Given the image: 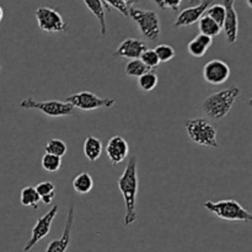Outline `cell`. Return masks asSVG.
<instances>
[{"mask_svg":"<svg viewBox=\"0 0 252 252\" xmlns=\"http://www.w3.org/2000/svg\"><path fill=\"white\" fill-rule=\"evenodd\" d=\"M138 160L135 155H132L128 160L125 171L118 179V189L123 196L126 207L125 225L129 226L137 220V211H135V202L138 193Z\"/></svg>","mask_w":252,"mask_h":252,"instance_id":"6da1fadb","label":"cell"},{"mask_svg":"<svg viewBox=\"0 0 252 252\" xmlns=\"http://www.w3.org/2000/svg\"><path fill=\"white\" fill-rule=\"evenodd\" d=\"M240 96L238 86H230L209 95L203 101V111L212 120H221L229 115L231 107Z\"/></svg>","mask_w":252,"mask_h":252,"instance_id":"7a4b0ae2","label":"cell"},{"mask_svg":"<svg viewBox=\"0 0 252 252\" xmlns=\"http://www.w3.org/2000/svg\"><path fill=\"white\" fill-rule=\"evenodd\" d=\"M185 128L189 134V139L196 144L207 148H218V139H217V128L206 118H192L187 120L185 123Z\"/></svg>","mask_w":252,"mask_h":252,"instance_id":"3957f363","label":"cell"},{"mask_svg":"<svg viewBox=\"0 0 252 252\" xmlns=\"http://www.w3.org/2000/svg\"><path fill=\"white\" fill-rule=\"evenodd\" d=\"M204 208L218 218L230 221H251L252 214L246 211L235 199H221V201L204 202Z\"/></svg>","mask_w":252,"mask_h":252,"instance_id":"277c9868","label":"cell"},{"mask_svg":"<svg viewBox=\"0 0 252 252\" xmlns=\"http://www.w3.org/2000/svg\"><path fill=\"white\" fill-rule=\"evenodd\" d=\"M128 17L133 20L139 27L140 32L148 39L155 41L161 34V26H160L159 15L154 10H144L139 7H129Z\"/></svg>","mask_w":252,"mask_h":252,"instance_id":"5b68a950","label":"cell"},{"mask_svg":"<svg viewBox=\"0 0 252 252\" xmlns=\"http://www.w3.org/2000/svg\"><path fill=\"white\" fill-rule=\"evenodd\" d=\"M19 107L22 110H37L48 117H66L73 115L75 110L70 103L65 101H36L32 97L24 98L19 103Z\"/></svg>","mask_w":252,"mask_h":252,"instance_id":"8992f818","label":"cell"},{"mask_svg":"<svg viewBox=\"0 0 252 252\" xmlns=\"http://www.w3.org/2000/svg\"><path fill=\"white\" fill-rule=\"evenodd\" d=\"M65 102H69L74 108L83 111H94L98 108H112L116 106L115 98L100 97L90 91H80L73 94L65 98Z\"/></svg>","mask_w":252,"mask_h":252,"instance_id":"52a82bcc","label":"cell"},{"mask_svg":"<svg viewBox=\"0 0 252 252\" xmlns=\"http://www.w3.org/2000/svg\"><path fill=\"white\" fill-rule=\"evenodd\" d=\"M37 25L47 33H61L68 30V24L57 10L48 6H39L34 12Z\"/></svg>","mask_w":252,"mask_h":252,"instance_id":"ba28073f","label":"cell"},{"mask_svg":"<svg viewBox=\"0 0 252 252\" xmlns=\"http://www.w3.org/2000/svg\"><path fill=\"white\" fill-rule=\"evenodd\" d=\"M59 211V206H54L53 208L49 209V212H47L44 216H42L38 220L36 221L34 224L33 229H32L31 233V238L30 240L27 241L26 245L24 248V252H29L31 251L39 241L42 240L43 238H46L47 235L49 234L52 228V224H53V220L56 219V216L58 214Z\"/></svg>","mask_w":252,"mask_h":252,"instance_id":"9c48e42d","label":"cell"},{"mask_svg":"<svg viewBox=\"0 0 252 252\" xmlns=\"http://www.w3.org/2000/svg\"><path fill=\"white\" fill-rule=\"evenodd\" d=\"M230 76V68L225 62L220 59H213L208 62L203 68V79L212 85L224 84Z\"/></svg>","mask_w":252,"mask_h":252,"instance_id":"30bf717a","label":"cell"},{"mask_svg":"<svg viewBox=\"0 0 252 252\" xmlns=\"http://www.w3.org/2000/svg\"><path fill=\"white\" fill-rule=\"evenodd\" d=\"M223 6L225 9V19L223 24L224 33L228 43L234 44L238 39L239 33V19L235 10V0H223Z\"/></svg>","mask_w":252,"mask_h":252,"instance_id":"8fae6325","label":"cell"},{"mask_svg":"<svg viewBox=\"0 0 252 252\" xmlns=\"http://www.w3.org/2000/svg\"><path fill=\"white\" fill-rule=\"evenodd\" d=\"M212 4H213L212 0H202V1L199 2V4H197L196 6H191L182 10L179 14V16L176 17L174 27L175 29H180V27L191 26V25L198 22L199 19L206 14L207 9H208Z\"/></svg>","mask_w":252,"mask_h":252,"instance_id":"7c38bea8","label":"cell"},{"mask_svg":"<svg viewBox=\"0 0 252 252\" xmlns=\"http://www.w3.org/2000/svg\"><path fill=\"white\" fill-rule=\"evenodd\" d=\"M74 219H75V207H74V204H71L69 207L68 216H66L65 224H64L63 234H62V236L59 239L51 241L44 252H66L69 245H70L71 229H73Z\"/></svg>","mask_w":252,"mask_h":252,"instance_id":"4fadbf2b","label":"cell"},{"mask_svg":"<svg viewBox=\"0 0 252 252\" xmlns=\"http://www.w3.org/2000/svg\"><path fill=\"white\" fill-rule=\"evenodd\" d=\"M147 49V44L139 38H126L120 43L117 49L113 53L116 58H126L133 61L139 59L143 52Z\"/></svg>","mask_w":252,"mask_h":252,"instance_id":"5bb4252c","label":"cell"},{"mask_svg":"<svg viewBox=\"0 0 252 252\" xmlns=\"http://www.w3.org/2000/svg\"><path fill=\"white\" fill-rule=\"evenodd\" d=\"M129 152V145L127 140L121 135H115L108 140L106 145V154L112 165H118L127 158Z\"/></svg>","mask_w":252,"mask_h":252,"instance_id":"9a60e30c","label":"cell"},{"mask_svg":"<svg viewBox=\"0 0 252 252\" xmlns=\"http://www.w3.org/2000/svg\"><path fill=\"white\" fill-rule=\"evenodd\" d=\"M85 6L91 11V14L97 19L100 25L101 36L107 34V24H106V11H111L110 7L105 5L102 0H83Z\"/></svg>","mask_w":252,"mask_h":252,"instance_id":"2e32d148","label":"cell"},{"mask_svg":"<svg viewBox=\"0 0 252 252\" xmlns=\"http://www.w3.org/2000/svg\"><path fill=\"white\" fill-rule=\"evenodd\" d=\"M212 44H213V38L206 36V34L199 33L187 44V51L192 57L201 58V57L206 56L207 51H208Z\"/></svg>","mask_w":252,"mask_h":252,"instance_id":"e0dca14e","label":"cell"},{"mask_svg":"<svg viewBox=\"0 0 252 252\" xmlns=\"http://www.w3.org/2000/svg\"><path fill=\"white\" fill-rule=\"evenodd\" d=\"M102 143L98 138L94 137V135H89L86 137L85 142H84V154H85L86 159L91 162H95L100 159L101 154H102Z\"/></svg>","mask_w":252,"mask_h":252,"instance_id":"ac0fdd59","label":"cell"},{"mask_svg":"<svg viewBox=\"0 0 252 252\" xmlns=\"http://www.w3.org/2000/svg\"><path fill=\"white\" fill-rule=\"evenodd\" d=\"M198 30L199 33L206 34V36L213 38V37L218 36L223 29L214 20H212L211 17L207 16V15H203L198 21Z\"/></svg>","mask_w":252,"mask_h":252,"instance_id":"d6986e66","label":"cell"},{"mask_svg":"<svg viewBox=\"0 0 252 252\" xmlns=\"http://www.w3.org/2000/svg\"><path fill=\"white\" fill-rule=\"evenodd\" d=\"M73 189L76 193L86 194L94 189V180L89 172H81L73 180Z\"/></svg>","mask_w":252,"mask_h":252,"instance_id":"ffe728a7","label":"cell"},{"mask_svg":"<svg viewBox=\"0 0 252 252\" xmlns=\"http://www.w3.org/2000/svg\"><path fill=\"white\" fill-rule=\"evenodd\" d=\"M20 202L25 207L38 209V203L41 202V198H39L38 193L33 186H27L22 189L21 194H20Z\"/></svg>","mask_w":252,"mask_h":252,"instance_id":"44dd1931","label":"cell"},{"mask_svg":"<svg viewBox=\"0 0 252 252\" xmlns=\"http://www.w3.org/2000/svg\"><path fill=\"white\" fill-rule=\"evenodd\" d=\"M34 189H36L37 193H38L39 198H41V202H43L44 204H51L53 202L54 194H56V186H54L53 182H39Z\"/></svg>","mask_w":252,"mask_h":252,"instance_id":"7402d4cb","label":"cell"},{"mask_svg":"<svg viewBox=\"0 0 252 252\" xmlns=\"http://www.w3.org/2000/svg\"><path fill=\"white\" fill-rule=\"evenodd\" d=\"M158 83H159V78H158L157 73L154 70H149L147 73L143 74L142 76L138 78V86L144 93H150L157 88Z\"/></svg>","mask_w":252,"mask_h":252,"instance_id":"603a6c76","label":"cell"},{"mask_svg":"<svg viewBox=\"0 0 252 252\" xmlns=\"http://www.w3.org/2000/svg\"><path fill=\"white\" fill-rule=\"evenodd\" d=\"M44 150H46L47 154L56 155V157L62 158L68 152V148H66V144L62 139H49L47 142L46 147H44Z\"/></svg>","mask_w":252,"mask_h":252,"instance_id":"cb8c5ba5","label":"cell"},{"mask_svg":"<svg viewBox=\"0 0 252 252\" xmlns=\"http://www.w3.org/2000/svg\"><path fill=\"white\" fill-rule=\"evenodd\" d=\"M125 71L127 76H130V78H139L144 73L149 71V69L143 64V62L140 59H133V61L128 62Z\"/></svg>","mask_w":252,"mask_h":252,"instance_id":"d4e9b609","label":"cell"},{"mask_svg":"<svg viewBox=\"0 0 252 252\" xmlns=\"http://www.w3.org/2000/svg\"><path fill=\"white\" fill-rule=\"evenodd\" d=\"M41 165L43 167V170H46L47 172H57L59 171V169L62 166V158L44 153L41 160Z\"/></svg>","mask_w":252,"mask_h":252,"instance_id":"484cf974","label":"cell"},{"mask_svg":"<svg viewBox=\"0 0 252 252\" xmlns=\"http://www.w3.org/2000/svg\"><path fill=\"white\" fill-rule=\"evenodd\" d=\"M206 15L211 17L212 20H214V21L223 29L224 19H225V9H224L223 4H212L211 6L207 9Z\"/></svg>","mask_w":252,"mask_h":252,"instance_id":"4316f807","label":"cell"},{"mask_svg":"<svg viewBox=\"0 0 252 252\" xmlns=\"http://www.w3.org/2000/svg\"><path fill=\"white\" fill-rule=\"evenodd\" d=\"M155 53H157L158 58H159L160 63H166L170 62L175 56H176V51L174 49V47L169 46V44H159L157 48L154 49Z\"/></svg>","mask_w":252,"mask_h":252,"instance_id":"83f0119b","label":"cell"},{"mask_svg":"<svg viewBox=\"0 0 252 252\" xmlns=\"http://www.w3.org/2000/svg\"><path fill=\"white\" fill-rule=\"evenodd\" d=\"M139 59L143 62V64H144V65L147 66L149 70H154V69L158 68L160 64L159 58H158V56H157V53H155L154 49L147 48L144 52H143Z\"/></svg>","mask_w":252,"mask_h":252,"instance_id":"f1b7e54d","label":"cell"},{"mask_svg":"<svg viewBox=\"0 0 252 252\" xmlns=\"http://www.w3.org/2000/svg\"><path fill=\"white\" fill-rule=\"evenodd\" d=\"M105 2V5L110 9H116L117 11H120L121 14L125 15L126 17H128V10L129 7L125 4L123 0H102Z\"/></svg>","mask_w":252,"mask_h":252,"instance_id":"f546056e","label":"cell"},{"mask_svg":"<svg viewBox=\"0 0 252 252\" xmlns=\"http://www.w3.org/2000/svg\"><path fill=\"white\" fill-rule=\"evenodd\" d=\"M165 9H171L174 11H179L182 4V0H162Z\"/></svg>","mask_w":252,"mask_h":252,"instance_id":"4dcf8cb0","label":"cell"},{"mask_svg":"<svg viewBox=\"0 0 252 252\" xmlns=\"http://www.w3.org/2000/svg\"><path fill=\"white\" fill-rule=\"evenodd\" d=\"M125 1V4L127 5L128 7H133V5H135L137 2H139V0H123Z\"/></svg>","mask_w":252,"mask_h":252,"instance_id":"1f68e13d","label":"cell"},{"mask_svg":"<svg viewBox=\"0 0 252 252\" xmlns=\"http://www.w3.org/2000/svg\"><path fill=\"white\" fill-rule=\"evenodd\" d=\"M154 2L155 4L158 5V6L160 7V9H162L164 10L165 9V6H164V4H162V0H154Z\"/></svg>","mask_w":252,"mask_h":252,"instance_id":"d6a6232c","label":"cell"},{"mask_svg":"<svg viewBox=\"0 0 252 252\" xmlns=\"http://www.w3.org/2000/svg\"><path fill=\"white\" fill-rule=\"evenodd\" d=\"M2 17H4V10H2V7L0 6V22H1Z\"/></svg>","mask_w":252,"mask_h":252,"instance_id":"836d02e7","label":"cell"},{"mask_svg":"<svg viewBox=\"0 0 252 252\" xmlns=\"http://www.w3.org/2000/svg\"><path fill=\"white\" fill-rule=\"evenodd\" d=\"M202 0H189V4H199Z\"/></svg>","mask_w":252,"mask_h":252,"instance_id":"e575fe53","label":"cell"},{"mask_svg":"<svg viewBox=\"0 0 252 252\" xmlns=\"http://www.w3.org/2000/svg\"><path fill=\"white\" fill-rule=\"evenodd\" d=\"M252 0H246V2H248V6L249 7H250V9H251V7H252Z\"/></svg>","mask_w":252,"mask_h":252,"instance_id":"d590c367","label":"cell"},{"mask_svg":"<svg viewBox=\"0 0 252 252\" xmlns=\"http://www.w3.org/2000/svg\"><path fill=\"white\" fill-rule=\"evenodd\" d=\"M0 69H1V65H0Z\"/></svg>","mask_w":252,"mask_h":252,"instance_id":"8d00e7d4","label":"cell"}]
</instances>
